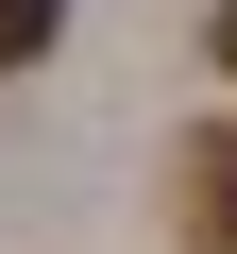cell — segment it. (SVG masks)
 Returning a JSON list of instances; mask_svg holds the SVG:
<instances>
[{"mask_svg":"<svg viewBox=\"0 0 237 254\" xmlns=\"http://www.w3.org/2000/svg\"><path fill=\"white\" fill-rule=\"evenodd\" d=\"M203 68H220V85H237V0H220V17H203Z\"/></svg>","mask_w":237,"mask_h":254,"instance_id":"obj_3","label":"cell"},{"mask_svg":"<svg viewBox=\"0 0 237 254\" xmlns=\"http://www.w3.org/2000/svg\"><path fill=\"white\" fill-rule=\"evenodd\" d=\"M170 203H186V254H237V136H186L170 153Z\"/></svg>","mask_w":237,"mask_h":254,"instance_id":"obj_1","label":"cell"},{"mask_svg":"<svg viewBox=\"0 0 237 254\" xmlns=\"http://www.w3.org/2000/svg\"><path fill=\"white\" fill-rule=\"evenodd\" d=\"M51 34H68V0H0V68H34Z\"/></svg>","mask_w":237,"mask_h":254,"instance_id":"obj_2","label":"cell"}]
</instances>
